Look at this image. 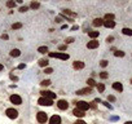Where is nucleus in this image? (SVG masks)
Wrapping results in <instances>:
<instances>
[{"mask_svg":"<svg viewBox=\"0 0 132 124\" xmlns=\"http://www.w3.org/2000/svg\"><path fill=\"white\" fill-rule=\"evenodd\" d=\"M97 47H98V41L97 40H91L89 43L87 44L88 49H95V48H97Z\"/></svg>","mask_w":132,"mask_h":124,"instance_id":"f8f14e48","label":"nucleus"},{"mask_svg":"<svg viewBox=\"0 0 132 124\" xmlns=\"http://www.w3.org/2000/svg\"><path fill=\"white\" fill-rule=\"evenodd\" d=\"M74 124H87V123H84L83 120H76V122L74 123Z\"/></svg>","mask_w":132,"mask_h":124,"instance_id":"79ce46f5","label":"nucleus"},{"mask_svg":"<svg viewBox=\"0 0 132 124\" xmlns=\"http://www.w3.org/2000/svg\"><path fill=\"white\" fill-rule=\"evenodd\" d=\"M122 32L124 35H130V36H132V30L131 29H127V27H124V29L122 30Z\"/></svg>","mask_w":132,"mask_h":124,"instance_id":"aec40b11","label":"nucleus"},{"mask_svg":"<svg viewBox=\"0 0 132 124\" xmlns=\"http://www.w3.org/2000/svg\"><path fill=\"white\" fill-rule=\"evenodd\" d=\"M20 54H21L20 49H13V51L10 52V56H12V57H18Z\"/></svg>","mask_w":132,"mask_h":124,"instance_id":"a211bd4d","label":"nucleus"},{"mask_svg":"<svg viewBox=\"0 0 132 124\" xmlns=\"http://www.w3.org/2000/svg\"><path fill=\"white\" fill-rule=\"evenodd\" d=\"M100 65H101V67H106V66H108V61H106V60H102V61L100 62Z\"/></svg>","mask_w":132,"mask_h":124,"instance_id":"473e14b6","label":"nucleus"},{"mask_svg":"<svg viewBox=\"0 0 132 124\" xmlns=\"http://www.w3.org/2000/svg\"><path fill=\"white\" fill-rule=\"evenodd\" d=\"M126 124H132V122H127V123H126Z\"/></svg>","mask_w":132,"mask_h":124,"instance_id":"49530a36","label":"nucleus"},{"mask_svg":"<svg viewBox=\"0 0 132 124\" xmlns=\"http://www.w3.org/2000/svg\"><path fill=\"white\" fill-rule=\"evenodd\" d=\"M104 105H105L106 107H109V109H111V105H110V103H108V102H104Z\"/></svg>","mask_w":132,"mask_h":124,"instance_id":"37998d69","label":"nucleus"},{"mask_svg":"<svg viewBox=\"0 0 132 124\" xmlns=\"http://www.w3.org/2000/svg\"><path fill=\"white\" fill-rule=\"evenodd\" d=\"M48 60H45V58H42V60H39V66H42V67H47L48 66Z\"/></svg>","mask_w":132,"mask_h":124,"instance_id":"f3484780","label":"nucleus"},{"mask_svg":"<svg viewBox=\"0 0 132 124\" xmlns=\"http://www.w3.org/2000/svg\"><path fill=\"white\" fill-rule=\"evenodd\" d=\"M40 84H42L43 87H48V85L51 84V80H43L42 83H40Z\"/></svg>","mask_w":132,"mask_h":124,"instance_id":"2f4dec72","label":"nucleus"},{"mask_svg":"<svg viewBox=\"0 0 132 124\" xmlns=\"http://www.w3.org/2000/svg\"><path fill=\"white\" fill-rule=\"evenodd\" d=\"M108 101L109 102H115V97L114 96H108Z\"/></svg>","mask_w":132,"mask_h":124,"instance_id":"c9c22d12","label":"nucleus"},{"mask_svg":"<svg viewBox=\"0 0 132 124\" xmlns=\"http://www.w3.org/2000/svg\"><path fill=\"white\" fill-rule=\"evenodd\" d=\"M64 14H69V16H73V17H74V16H75V13H73L71 10H69V9H65L64 10Z\"/></svg>","mask_w":132,"mask_h":124,"instance_id":"c756f323","label":"nucleus"},{"mask_svg":"<svg viewBox=\"0 0 132 124\" xmlns=\"http://www.w3.org/2000/svg\"><path fill=\"white\" fill-rule=\"evenodd\" d=\"M36 119H38V122H39V123H45L47 120H48V116H47L45 112L39 111V112L36 114Z\"/></svg>","mask_w":132,"mask_h":124,"instance_id":"423d86ee","label":"nucleus"},{"mask_svg":"<svg viewBox=\"0 0 132 124\" xmlns=\"http://www.w3.org/2000/svg\"><path fill=\"white\" fill-rule=\"evenodd\" d=\"M108 76H109V74L106 73V71H102V73H100V78H101V79H108Z\"/></svg>","mask_w":132,"mask_h":124,"instance_id":"cd10ccee","label":"nucleus"},{"mask_svg":"<svg viewBox=\"0 0 132 124\" xmlns=\"http://www.w3.org/2000/svg\"><path fill=\"white\" fill-rule=\"evenodd\" d=\"M10 79H12V80H14V81H17V80H18V78H17V76L12 75V74H10Z\"/></svg>","mask_w":132,"mask_h":124,"instance_id":"ea45409f","label":"nucleus"},{"mask_svg":"<svg viewBox=\"0 0 132 124\" xmlns=\"http://www.w3.org/2000/svg\"><path fill=\"white\" fill-rule=\"evenodd\" d=\"M23 67H25V63H21V65L18 66V68H20V70H21V68H23Z\"/></svg>","mask_w":132,"mask_h":124,"instance_id":"c03bdc74","label":"nucleus"},{"mask_svg":"<svg viewBox=\"0 0 132 124\" xmlns=\"http://www.w3.org/2000/svg\"><path fill=\"white\" fill-rule=\"evenodd\" d=\"M7 7L8 8H14L16 7V3L12 1V0H10V1H7Z\"/></svg>","mask_w":132,"mask_h":124,"instance_id":"c85d7f7f","label":"nucleus"},{"mask_svg":"<svg viewBox=\"0 0 132 124\" xmlns=\"http://www.w3.org/2000/svg\"><path fill=\"white\" fill-rule=\"evenodd\" d=\"M66 47H67L66 44H62V45L58 47V49H60V51H66Z\"/></svg>","mask_w":132,"mask_h":124,"instance_id":"4c0bfd02","label":"nucleus"},{"mask_svg":"<svg viewBox=\"0 0 132 124\" xmlns=\"http://www.w3.org/2000/svg\"><path fill=\"white\" fill-rule=\"evenodd\" d=\"M9 100H10V102L14 103V105H21V103H22V98H21L18 94H12Z\"/></svg>","mask_w":132,"mask_h":124,"instance_id":"0eeeda50","label":"nucleus"},{"mask_svg":"<svg viewBox=\"0 0 132 124\" xmlns=\"http://www.w3.org/2000/svg\"><path fill=\"white\" fill-rule=\"evenodd\" d=\"M91 92H92V88L87 87V88H83V89L76 90V94H78V96H82V94H89Z\"/></svg>","mask_w":132,"mask_h":124,"instance_id":"1a4fd4ad","label":"nucleus"},{"mask_svg":"<svg viewBox=\"0 0 132 124\" xmlns=\"http://www.w3.org/2000/svg\"><path fill=\"white\" fill-rule=\"evenodd\" d=\"M21 27H22V23H21V22H17V23H13L12 25V29L13 30H18V29H21Z\"/></svg>","mask_w":132,"mask_h":124,"instance_id":"b1692460","label":"nucleus"},{"mask_svg":"<svg viewBox=\"0 0 132 124\" xmlns=\"http://www.w3.org/2000/svg\"><path fill=\"white\" fill-rule=\"evenodd\" d=\"M104 26L108 29H114L115 27V21H104Z\"/></svg>","mask_w":132,"mask_h":124,"instance_id":"ddd939ff","label":"nucleus"},{"mask_svg":"<svg viewBox=\"0 0 132 124\" xmlns=\"http://www.w3.org/2000/svg\"><path fill=\"white\" fill-rule=\"evenodd\" d=\"M102 25H104V21L101 20V18H96V20H93V26L100 27V26H102Z\"/></svg>","mask_w":132,"mask_h":124,"instance_id":"2eb2a0df","label":"nucleus"},{"mask_svg":"<svg viewBox=\"0 0 132 124\" xmlns=\"http://www.w3.org/2000/svg\"><path fill=\"white\" fill-rule=\"evenodd\" d=\"M3 70H4V66H3L1 63H0V71H3Z\"/></svg>","mask_w":132,"mask_h":124,"instance_id":"a18cd8bd","label":"nucleus"},{"mask_svg":"<svg viewBox=\"0 0 132 124\" xmlns=\"http://www.w3.org/2000/svg\"><path fill=\"white\" fill-rule=\"evenodd\" d=\"M30 7H31L32 9H38V8L40 7V4H39V3H36V1H32V3H31V5H30Z\"/></svg>","mask_w":132,"mask_h":124,"instance_id":"bb28decb","label":"nucleus"},{"mask_svg":"<svg viewBox=\"0 0 132 124\" xmlns=\"http://www.w3.org/2000/svg\"><path fill=\"white\" fill-rule=\"evenodd\" d=\"M27 9H29V7H26V5H25V7H21V8H20V12L25 13V12H26Z\"/></svg>","mask_w":132,"mask_h":124,"instance_id":"e433bc0d","label":"nucleus"},{"mask_svg":"<svg viewBox=\"0 0 132 124\" xmlns=\"http://www.w3.org/2000/svg\"><path fill=\"white\" fill-rule=\"evenodd\" d=\"M49 124H61V118L58 115H53V116L49 119Z\"/></svg>","mask_w":132,"mask_h":124,"instance_id":"9d476101","label":"nucleus"},{"mask_svg":"<svg viewBox=\"0 0 132 124\" xmlns=\"http://www.w3.org/2000/svg\"><path fill=\"white\" fill-rule=\"evenodd\" d=\"M97 90H98V92H100V93H102L104 90H105V85H104L102 83H100V84H97Z\"/></svg>","mask_w":132,"mask_h":124,"instance_id":"4be33fe9","label":"nucleus"},{"mask_svg":"<svg viewBox=\"0 0 132 124\" xmlns=\"http://www.w3.org/2000/svg\"><path fill=\"white\" fill-rule=\"evenodd\" d=\"M1 39H4V40H8V39H9V36H8L7 34H3V35H1Z\"/></svg>","mask_w":132,"mask_h":124,"instance_id":"58836bf2","label":"nucleus"},{"mask_svg":"<svg viewBox=\"0 0 132 124\" xmlns=\"http://www.w3.org/2000/svg\"><path fill=\"white\" fill-rule=\"evenodd\" d=\"M131 83H132V79H131Z\"/></svg>","mask_w":132,"mask_h":124,"instance_id":"de8ad7c7","label":"nucleus"},{"mask_svg":"<svg viewBox=\"0 0 132 124\" xmlns=\"http://www.w3.org/2000/svg\"><path fill=\"white\" fill-rule=\"evenodd\" d=\"M113 88H114L115 90H118V92H122L123 90V85L120 84V83H118V81L113 83Z\"/></svg>","mask_w":132,"mask_h":124,"instance_id":"4468645a","label":"nucleus"},{"mask_svg":"<svg viewBox=\"0 0 132 124\" xmlns=\"http://www.w3.org/2000/svg\"><path fill=\"white\" fill-rule=\"evenodd\" d=\"M51 58H60V60H69L67 53H49Z\"/></svg>","mask_w":132,"mask_h":124,"instance_id":"7ed1b4c3","label":"nucleus"},{"mask_svg":"<svg viewBox=\"0 0 132 124\" xmlns=\"http://www.w3.org/2000/svg\"><path fill=\"white\" fill-rule=\"evenodd\" d=\"M38 52H39V53H47V52H48V48H47V47H39V48H38Z\"/></svg>","mask_w":132,"mask_h":124,"instance_id":"393cba45","label":"nucleus"},{"mask_svg":"<svg viewBox=\"0 0 132 124\" xmlns=\"http://www.w3.org/2000/svg\"><path fill=\"white\" fill-rule=\"evenodd\" d=\"M88 35H89V38L95 39V38L98 36V31H89V32H88Z\"/></svg>","mask_w":132,"mask_h":124,"instance_id":"412c9836","label":"nucleus"},{"mask_svg":"<svg viewBox=\"0 0 132 124\" xmlns=\"http://www.w3.org/2000/svg\"><path fill=\"white\" fill-rule=\"evenodd\" d=\"M40 94H42V97H45V98H48V100H54V98H56V93L49 92V90H42Z\"/></svg>","mask_w":132,"mask_h":124,"instance_id":"20e7f679","label":"nucleus"},{"mask_svg":"<svg viewBox=\"0 0 132 124\" xmlns=\"http://www.w3.org/2000/svg\"><path fill=\"white\" fill-rule=\"evenodd\" d=\"M5 114H7V116L9 118V119H16V118L18 116V111L14 109H7L5 110Z\"/></svg>","mask_w":132,"mask_h":124,"instance_id":"f03ea898","label":"nucleus"},{"mask_svg":"<svg viewBox=\"0 0 132 124\" xmlns=\"http://www.w3.org/2000/svg\"><path fill=\"white\" fill-rule=\"evenodd\" d=\"M104 18H105V21H114V14H110V13H106V14H105V17H104Z\"/></svg>","mask_w":132,"mask_h":124,"instance_id":"6ab92c4d","label":"nucleus"},{"mask_svg":"<svg viewBox=\"0 0 132 124\" xmlns=\"http://www.w3.org/2000/svg\"><path fill=\"white\" fill-rule=\"evenodd\" d=\"M44 73H45V74H52V73H53V68H51V67H47L45 70H44Z\"/></svg>","mask_w":132,"mask_h":124,"instance_id":"f704fd0d","label":"nucleus"},{"mask_svg":"<svg viewBox=\"0 0 132 124\" xmlns=\"http://www.w3.org/2000/svg\"><path fill=\"white\" fill-rule=\"evenodd\" d=\"M114 56H115V57H124V52L117 51V52H114Z\"/></svg>","mask_w":132,"mask_h":124,"instance_id":"a878e982","label":"nucleus"},{"mask_svg":"<svg viewBox=\"0 0 132 124\" xmlns=\"http://www.w3.org/2000/svg\"><path fill=\"white\" fill-rule=\"evenodd\" d=\"M87 84H88V87H89V88H92V87H95V85H96V83H95V80H93L92 78H91V79H88V80H87Z\"/></svg>","mask_w":132,"mask_h":124,"instance_id":"5701e85b","label":"nucleus"},{"mask_svg":"<svg viewBox=\"0 0 132 124\" xmlns=\"http://www.w3.org/2000/svg\"><path fill=\"white\" fill-rule=\"evenodd\" d=\"M38 103L42 105V106H52V105H53L52 100H48V98H45V97H40L39 100H38Z\"/></svg>","mask_w":132,"mask_h":124,"instance_id":"39448f33","label":"nucleus"},{"mask_svg":"<svg viewBox=\"0 0 132 124\" xmlns=\"http://www.w3.org/2000/svg\"><path fill=\"white\" fill-rule=\"evenodd\" d=\"M57 107H58L60 110H66L69 107V103L66 102L65 100H60L58 102H57Z\"/></svg>","mask_w":132,"mask_h":124,"instance_id":"6e6552de","label":"nucleus"},{"mask_svg":"<svg viewBox=\"0 0 132 124\" xmlns=\"http://www.w3.org/2000/svg\"><path fill=\"white\" fill-rule=\"evenodd\" d=\"M73 67L76 68V70H82V68H84V62L82 61H75L73 63Z\"/></svg>","mask_w":132,"mask_h":124,"instance_id":"9b49d317","label":"nucleus"},{"mask_svg":"<svg viewBox=\"0 0 132 124\" xmlns=\"http://www.w3.org/2000/svg\"><path fill=\"white\" fill-rule=\"evenodd\" d=\"M73 114L75 115V116H78V118H83V116H84V112H83V111H80V110H78V109L74 110Z\"/></svg>","mask_w":132,"mask_h":124,"instance_id":"dca6fc26","label":"nucleus"},{"mask_svg":"<svg viewBox=\"0 0 132 124\" xmlns=\"http://www.w3.org/2000/svg\"><path fill=\"white\" fill-rule=\"evenodd\" d=\"M75 105H76V109L80 110V111H83V112L89 109V103H87L86 101H78Z\"/></svg>","mask_w":132,"mask_h":124,"instance_id":"f257e3e1","label":"nucleus"},{"mask_svg":"<svg viewBox=\"0 0 132 124\" xmlns=\"http://www.w3.org/2000/svg\"><path fill=\"white\" fill-rule=\"evenodd\" d=\"M89 107H91V109H93V110H96V109H97V105H96V102H95V101L89 103Z\"/></svg>","mask_w":132,"mask_h":124,"instance_id":"72a5a7b5","label":"nucleus"},{"mask_svg":"<svg viewBox=\"0 0 132 124\" xmlns=\"http://www.w3.org/2000/svg\"><path fill=\"white\" fill-rule=\"evenodd\" d=\"M73 41H74V38H66V39H65V44L67 45V44L73 43Z\"/></svg>","mask_w":132,"mask_h":124,"instance_id":"7c9ffc66","label":"nucleus"},{"mask_svg":"<svg viewBox=\"0 0 132 124\" xmlns=\"http://www.w3.org/2000/svg\"><path fill=\"white\" fill-rule=\"evenodd\" d=\"M113 40H114V38H113V36H109L108 39H106V41H108V43H111Z\"/></svg>","mask_w":132,"mask_h":124,"instance_id":"a19ab883","label":"nucleus"}]
</instances>
